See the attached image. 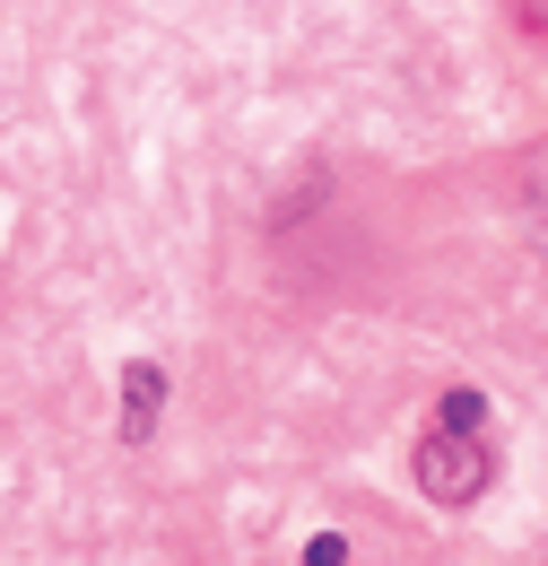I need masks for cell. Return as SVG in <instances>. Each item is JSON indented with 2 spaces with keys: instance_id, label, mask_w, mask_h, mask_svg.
<instances>
[{
  "instance_id": "obj_5",
  "label": "cell",
  "mask_w": 548,
  "mask_h": 566,
  "mask_svg": "<svg viewBox=\"0 0 548 566\" xmlns=\"http://www.w3.org/2000/svg\"><path fill=\"white\" fill-rule=\"evenodd\" d=\"M479 419H487V401L471 384H453V392H444V427H471V436H479Z\"/></svg>"
},
{
  "instance_id": "obj_4",
  "label": "cell",
  "mask_w": 548,
  "mask_h": 566,
  "mask_svg": "<svg viewBox=\"0 0 548 566\" xmlns=\"http://www.w3.org/2000/svg\"><path fill=\"white\" fill-rule=\"evenodd\" d=\"M323 192H331V175H323V166H305V184H296V192H287V201H278V227H296V218H314L323 210Z\"/></svg>"
},
{
  "instance_id": "obj_2",
  "label": "cell",
  "mask_w": 548,
  "mask_h": 566,
  "mask_svg": "<svg viewBox=\"0 0 548 566\" xmlns=\"http://www.w3.org/2000/svg\"><path fill=\"white\" fill-rule=\"evenodd\" d=\"M157 410H166V366H123V444H148L157 436Z\"/></svg>"
},
{
  "instance_id": "obj_3",
  "label": "cell",
  "mask_w": 548,
  "mask_h": 566,
  "mask_svg": "<svg viewBox=\"0 0 548 566\" xmlns=\"http://www.w3.org/2000/svg\"><path fill=\"white\" fill-rule=\"evenodd\" d=\"M523 227H531V244L548 253V148L523 166Z\"/></svg>"
},
{
  "instance_id": "obj_6",
  "label": "cell",
  "mask_w": 548,
  "mask_h": 566,
  "mask_svg": "<svg viewBox=\"0 0 548 566\" xmlns=\"http://www.w3.org/2000/svg\"><path fill=\"white\" fill-rule=\"evenodd\" d=\"M340 558H348L340 532H314V541H305V566H340Z\"/></svg>"
},
{
  "instance_id": "obj_1",
  "label": "cell",
  "mask_w": 548,
  "mask_h": 566,
  "mask_svg": "<svg viewBox=\"0 0 548 566\" xmlns=\"http://www.w3.org/2000/svg\"><path fill=\"white\" fill-rule=\"evenodd\" d=\"M496 480V462H487V444L471 427H435V436H418V489L435 496V505H471V496Z\"/></svg>"
}]
</instances>
